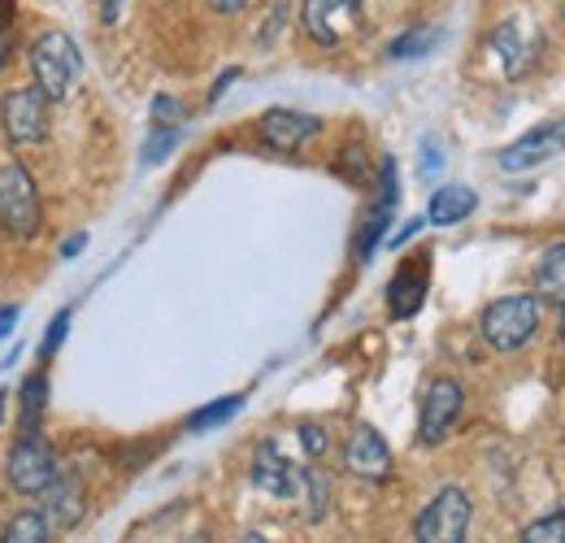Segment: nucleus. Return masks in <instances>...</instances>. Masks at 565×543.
<instances>
[{"mask_svg": "<svg viewBox=\"0 0 565 543\" xmlns=\"http://www.w3.org/2000/svg\"><path fill=\"white\" fill-rule=\"evenodd\" d=\"M44 413H49V379L35 370L18 392V426H22V435H40Z\"/></svg>", "mask_w": 565, "mask_h": 543, "instance_id": "18", "label": "nucleus"}, {"mask_svg": "<svg viewBox=\"0 0 565 543\" xmlns=\"http://www.w3.org/2000/svg\"><path fill=\"white\" fill-rule=\"evenodd\" d=\"M248 0H210V9L213 13H239Z\"/></svg>", "mask_w": 565, "mask_h": 543, "instance_id": "36", "label": "nucleus"}, {"mask_svg": "<svg viewBox=\"0 0 565 543\" xmlns=\"http://www.w3.org/2000/svg\"><path fill=\"white\" fill-rule=\"evenodd\" d=\"M492 49L495 57H500V66H504V74L513 78V74H522V70L540 57V35L522 18H504L492 31Z\"/></svg>", "mask_w": 565, "mask_h": 543, "instance_id": "13", "label": "nucleus"}, {"mask_svg": "<svg viewBox=\"0 0 565 543\" xmlns=\"http://www.w3.org/2000/svg\"><path fill=\"white\" fill-rule=\"evenodd\" d=\"M4 13H9V4H0V26H4Z\"/></svg>", "mask_w": 565, "mask_h": 543, "instance_id": "40", "label": "nucleus"}, {"mask_svg": "<svg viewBox=\"0 0 565 543\" xmlns=\"http://www.w3.org/2000/svg\"><path fill=\"white\" fill-rule=\"evenodd\" d=\"M522 543H565V513L535 518V522L522 531Z\"/></svg>", "mask_w": 565, "mask_h": 543, "instance_id": "25", "label": "nucleus"}, {"mask_svg": "<svg viewBox=\"0 0 565 543\" xmlns=\"http://www.w3.org/2000/svg\"><path fill=\"white\" fill-rule=\"evenodd\" d=\"M179 139H183V131H179V127H157L152 136L143 139L140 161H143V166H157V161H166V157L179 148Z\"/></svg>", "mask_w": 565, "mask_h": 543, "instance_id": "24", "label": "nucleus"}, {"mask_svg": "<svg viewBox=\"0 0 565 543\" xmlns=\"http://www.w3.org/2000/svg\"><path fill=\"white\" fill-rule=\"evenodd\" d=\"M296 439H300L305 457H313V461L327 453V430H322L318 422H300V426H296Z\"/></svg>", "mask_w": 565, "mask_h": 543, "instance_id": "29", "label": "nucleus"}, {"mask_svg": "<svg viewBox=\"0 0 565 543\" xmlns=\"http://www.w3.org/2000/svg\"><path fill=\"white\" fill-rule=\"evenodd\" d=\"M535 331H540V300L535 296H500L492 300L488 309H483V318H479V336L488 348L495 352H518V348H526V343L535 340Z\"/></svg>", "mask_w": 565, "mask_h": 543, "instance_id": "2", "label": "nucleus"}, {"mask_svg": "<svg viewBox=\"0 0 565 543\" xmlns=\"http://www.w3.org/2000/svg\"><path fill=\"white\" fill-rule=\"evenodd\" d=\"M0 543H53V526H49V518L40 509H26V513L4 522Z\"/></svg>", "mask_w": 565, "mask_h": 543, "instance_id": "21", "label": "nucleus"}, {"mask_svg": "<svg viewBox=\"0 0 565 543\" xmlns=\"http://www.w3.org/2000/svg\"><path fill=\"white\" fill-rule=\"evenodd\" d=\"M122 4H127V0H100V9H105V22H118Z\"/></svg>", "mask_w": 565, "mask_h": 543, "instance_id": "38", "label": "nucleus"}, {"mask_svg": "<svg viewBox=\"0 0 565 543\" xmlns=\"http://www.w3.org/2000/svg\"><path fill=\"white\" fill-rule=\"evenodd\" d=\"M461 405H466V392L457 379H435L423 396V413H418V439L426 448H439L448 439V430L457 426L461 417Z\"/></svg>", "mask_w": 565, "mask_h": 543, "instance_id": "8", "label": "nucleus"}, {"mask_svg": "<svg viewBox=\"0 0 565 543\" xmlns=\"http://www.w3.org/2000/svg\"><path fill=\"white\" fill-rule=\"evenodd\" d=\"M87 248V231H78V235H71L66 244H62V257H78Z\"/></svg>", "mask_w": 565, "mask_h": 543, "instance_id": "34", "label": "nucleus"}, {"mask_svg": "<svg viewBox=\"0 0 565 543\" xmlns=\"http://www.w3.org/2000/svg\"><path fill=\"white\" fill-rule=\"evenodd\" d=\"M0 417H4V392H0Z\"/></svg>", "mask_w": 565, "mask_h": 543, "instance_id": "41", "label": "nucleus"}, {"mask_svg": "<svg viewBox=\"0 0 565 543\" xmlns=\"http://www.w3.org/2000/svg\"><path fill=\"white\" fill-rule=\"evenodd\" d=\"M9 57H13V40H9V31L0 26V70L9 66Z\"/></svg>", "mask_w": 565, "mask_h": 543, "instance_id": "37", "label": "nucleus"}, {"mask_svg": "<svg viewBox=\"0 0 565 543\" xmlns=\"http://www.w3.org/2000/svg\"><path fill=\"white\" fill-rule=\"evenodd\" d=\"M31 74H35V87L49 96V105L66 100L74 92V83L83 78V53L66 31H44L35 44H31Z\"/></svg>", "mask_w": 565, "mask_h": 543, "instance_id": "1", "label": "nucleus"}, {"mask_svg": "<svg viewBox=\"0 0 565 543\" xmlns=\"http://www.w3.org/2000/svg\"><path fill=\"white\" fill-rule=\"evenodd\" d=\"M71 322H74L71 309H62V313L49 322V331H44V340H40V356H53V352L66 343V331H71Z\"/></svg>", "mask_w": 565, "mask_h": 543, "instance_id": "27", "label": "nucleus"}, {"mask_svg": "<svg viewBox=\"0 0 565 543\" xmlns=\"http://www.w3.org/2000/svg\"><path fill=\"white\" fill-rule=\"evenodd\" d=\"M344 470L361 482H387L392 478V448L370 422L353 426V435L344 444Z\"/></svg>", "mask_w": 565, "mask_h": 543, "instance_id": "9", "label": "nucleus"}, {"mask_svg": "<svg viewBox=\"0 0 565 543\" xmlns=\"http://www.w3.org/2000/svg\"><path fill=\"white\" fill-rule=\"evenodd\" d=\"M535 300H548V305L565 309V239L544 248V257L535 266Z\"/></svg>", "mask_w": 565, "mask_h": 543, "instance_id": "17", "label": "nucleus"}, {"mask_svg": "<svg viewBox=\"0 0 565 543\" xmlns=\"http://www.w3.org/2000/svg\"><path fill=\"white\" fill-rule=\"evenodd\" d=\"M340 161H344V166H340L344 179H349L353 188H365V179H370V174H365V148H361V143H349V148L340 152Z\"/></svg>", "mask_w": 565, "mask_h": 543, "instance_id": "28", "label": "nucleus"}, {"mask_svg": "<svg viewBox=\"0 0 565 543\" xmlns=\"http://www.w3.org/2000/svg\"><path fill=\"white\" fill-rule=\"evenodd\" d=\"M396 201H401L396 161H392V157H383V161H379V204H383V209H396Z\"/></svg>", "mask_w": 565, "mask_h": 543, "instance_id": "26", "label": "nucleus"}, {"mask_svg": "<svg viewBox=\"0 0 565 543\" xmlns=\"http://www.w3.org/2000/svg\"><path fill=\"white\" fill-rule=\"evenodd\" d=\"M40 222H44V209H40L31 170L22 161H0V226L13 239H35Z\"/></svg>", "mask_w": 565, "mask_h": 543, "instance_id": "3", "label": "nucleus"}, {"mask_svg": "<svg viewBox=\"0 0 565 543\" xmlns=\"http://www.w3.org/2000/svg\"><path fill=\"white\" fill-rule=\"evenodd\" d=\"M44 518H49V526H53V535L57 531H74L78 522H83V513H87V500H83V482L74 475H57V482L44 491V509H40Z\"/></svg>", "mask_w": 565, "mask_h": 543, "instance_id": "14", "label": "nucleus"}, {"mask_svg": "<svg viewBox=\"0 0 565 543\" xmlns=\"http://www.w3.org/2000/svg\"><path fill=\"white\" fill-rule=\"evenodd\" d=\"M239 408H244V396H222V401L205 405L201 413H192V417H188V430H213V426L231 422Z\"/></svg>", "mask_w": 565, "mask_h": 543, "instance_id": "23", "label": "nucleus"}, {"mask_svg": "<svg viewBox=\"0 0 565 543\" xmlns=\"http://www.w3.org/2000/svg\"><path fill=\"white\" fill-rule=\"evenodd\" d=\"M418 231H423V217H409V222H401V231H396L387 244H392V248H401V244H409Z\"/></svg>", "mask_w": 565, "mask_h": 543, "instance_id": "32", "label": "nucleus"}, {"mask_svg": "<svg viewBox=\"0 0 565 543\" xmlns=\"http://www.w3.org/2000/svg\"><path fill=\"white\" fill-rule=\"evenodd\" d=\"M239 543H270V540H262V535H244Z\"/></svg>", "mask_w": 565, "mask_h": 543, "instance_id": "39", "label": "nucleus"}, {"mask_svg": "<svg viewBox=\"0 0 565 543\" xmlns=\"http://www.w3.org/2000/svg\"><path fill=\"white\" fill-rule=\"evenodd\" d=\"M248 475H253V487H257V491H266V496H275V500H296V496H300V475H305V466H291L275 439H262L257 453H253V470H248Z\"/></svg>", "mask_w": 565, "mask_h": 543, "instance_id": "11", "label": "nucleus"}, {"mask_svg": "<svg viewBox=\"0 0 565 543\" xmlns=\"http://www.w3.org/2000/svg\"><path fill=\"white\" fill-rule=\"evenodd\" d=\"M562 148H565V118H557V123H540V127H531L522 139H513L495 161H500V170L518 174V170H535V166L553 161Z\"/></svg>", "mask_w": 565, "mask_h": 543, "instance_id": "10", "label": "nucleus"}, {"mask_svg": "<svg viewBox=\"0 0 565 543\" xmlns=\"http://www.w3.org/2000/svg\"><path fill=\"white\" fill-rule=\"evenodd\" d=\"M257 131H262V143L275 148V152H300L309 139L322 131V123L313 114H300V109H266Z\"/></svg>", "mask_w": 565, "mask_h": 543, "instance_id": "12", "label": "nucleus"}, {"mask_svg": "<svg viewBox=\"0 0 565 543\" xmlns=\"http://www.w3.org/2000/svg\"><path fill=\"white\" fill-rule=\"evenodd\" d=\"M235 78H239V70H226V74H222V78H217V83H213L210 100H217V96H222V92H226V87H231V83H235Z\"/></svg>", "mask_w": 565, "mask_h": 543, "instance_id": "35", "label": "nucleus"}, {"mask_svg": "<svg viewBox=\"0 0 565 543\" xmlns=\"http://www.w3.org/2000/svg\"><path fill=\"white\" fill-rule=\"evenodd\" d=\"M183 109H179V100L174 96H157L152 100V118H157V127H174V123H166V118H179Z\"/></svg>", "mask_w": 565, "mask_h": 543, "instance_id": "31", "label": "nucleus"}, {"mask_svg": "<svg viewBox=\"0 0 565 543\" xmlns=\"http://www.w3.org/2000/svg\"><path fill=\"white\" fill-rule=\"evenodd\" d=\"M470 518H475L470 496H466L461 487H439V491L426 500V509L418 513V522H414V540L418 543H466V535H470Z\"/></svg>", "mask_w": 565, "mask_h": 543, "instance_id": "5", "label": "nucleus"}, {"mask_svg": "<svg viewBox=\"0 0 565 543\" xmlns=\"http://www.w3.org/2000/svg\"><path fill=\"white\" fill-rule=\"evenodd\" d=\"M387 226H392V209L374 204V213L365 217V226H361V235H356V262H361V266L379 253V244H383V231H387Z\"/></svg>", "mask_w": 565, "mask_h": 543, "instance_id": "22", "label": "nucleus"}, {"mask_svg": "<svg viewBox=\"0 0 565 543\" xmlns=\"http://www.w3.org/2000/svg\"><path fill=\"white\" fill-rule=\"evenodd\" d=\"M62 475V461L53 453V444L44 435H22L13 448H9V461H4V482L18 491V496H44Z\"/></svg>", "mask_w": 565, "mask_h": 543, "instance_id": "4", "label": "nucleus"}, {"mask_svg": "<svg viewBox=\"0 0 565 543\" xmlns=\"http://www.w3.org/2000/svg\"><path fill=\"white\" fill-rule=\"evenodd\" d=\"M296 500L305 504V522H322L327 509H331V475H322L318 466H305V475H300V496H296Z\"/></svg>", "mask_w": 565, "mask_h": 543, "instance_id": "19", "label": "nucleus"}, {"mask_svg": "<svg viewBox=\"0 0 565 543\" xmlns=\"http://www.w3.org/2000/svg\"><path fill=\"white\" fill-rule=\"evenodd\" d=\"M439 40H444L439 26H409L405 35H396V40L387 44V57H392V62H418V57H426Z\"/></svg>", "mask_w": 565, "mask_h": 543, "instance_id": "20", "label": "nucleus"}, {"mask_svg": "<svg viewBox=\"0 0 565 543\" xmlns=\"http://www.w3.org/2000/svg\"><path fill=\"white\" fill-rule=\"evenodd\" d=\"M361 22V0H305L300 4V31L322 44V49H335L344 44Z\"/></svg>", "mask_w": 565, "mask_h": 543, "instance_id": "7", "label": "nucleus"}, {"mask_svg": "<svg viewBox=\"0 0 565 543\" xmlns=\"http://www.w3.org/2000/svg\"><path fill=\"white\" fill-rule=\"evenodd\" d=\"M439 170H444V148H439L435 139H423V166H418V174H423L426 183H430Z\"/></svg>", "mask_w": 565, "mask_h": 543, "instance_id": "30", "label": "nucleus"}, {"mask_svg": "<svg viewBox=\"0 0 565 543\" xmlns=\"http://www.w3.org/2000/svg\"><path fill=\"white\" fill-rule=\"evenodd\" d=\"M426 287H430V274H426V262H405L401 270L392 274V283H387V313H392L396 322L414 318V313L423 309Z\"/></svg>", "mask_w": 565, "mask_h": 543, "instance_id": "15", "label": "nucleus"}, {"mask_svg": "<svg viewBox=\"0 0 565 543\" xmlns=\"http://www.w3.org/2000/svg\"><path fill=\"white\" fill-rule=\"evenodd\" d=\"M18 318H22V309H18V305H4V309H0V343L9 340V331L18 327Z\"/></svg>", "mask_w": 565, "mask_h": 543, "instance_id": "33", "label": "nucleus"}, {"mask_svg": "<svg viewBox=\"0 0 565 543\" xmlns=\"http://www.w3.org/2000/svg\"><path fill=\"white\" fill-rule=\"evenodd\" d=\"M0 127L9 143L18 148H35L49 139V96L31 83V87H13L0 96Z\"/></svg>", "mask_w": 565, "mask_h": 543, "instance_id": "6", "label": "nucleus"}, {"mask_svg": "<svg viewBox=\"0 0 565 543\" xmlns=\"http://www.w3.org/2000/svg\"><path fill=\"white\" fill-rule=\"evenodd\" d=\"M562 343H565V318H562Z\"/></svg>", "mask_w": 565, "mask_h": 543, "instance_id": "42", "label": "nucleus"}, {"mask_svg": "<svg viewBox=\"0 0 565 543\" xmlns=\"http://www.w3.org/2000/svg\"><path fill=\"white\" fill-rule=\"evenodd\" d=\"M475 209H479L475 188L448 183V188H435V196L426 204V222H435V226H457V222H466Z\"/></svg>", "mask_w": 565, "mask_h": 543, "instance_id": "16", "label": "nucleus"}]
</instances>
